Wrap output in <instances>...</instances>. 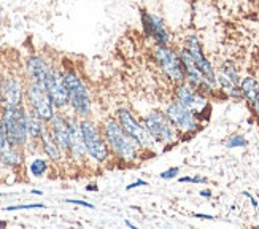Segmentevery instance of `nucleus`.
I'll list each match as a JSON object with an SVG mask.
<instances>
[{
  "label": "nucleus",
  "mask_w": 259,
  "mask_h": 229,
  "mask_svg": "<svg viewBox=\"0 0 259 229\" xmlns=\"http://www.w3.org/2000/svg\"><path fill=\"white\" fill-rule=\"evenodd\" d=\"M100 131H102L104 139L110 148L111 159H115L118 164L134 166L139 164L145 158L139 145L126 134L115 117H107L100 123Z\"/></svg>",
  "instance_id": "obj_1"
},
{
  "label": "nucleus",
  "mask_w": 259,
  "mask_h": 229,
  "mask_svg": "<svg viewBox=\"0 0 259 229\" xmlns=\"http://www.w3.org/2000/svg\"><path fill=\"white\" fill-rule=\"evenodd\" d=\"M64 82L69 94V111L76 118H93V97L83 75L72 64H61Z\"/></svg>",
  "instance_id": "obj_2"
},
{
  "label": "nucleus",
  "mask_w": 259,
  "mask_h": 229,
  "mask_svg": "<svg viewBox=\"0 0 259 229\" xmlns=\"http://www.w3.org/2000/svg\"><path fill=\"white\" fill-rule=\"evenodd\" d=\"M140 120L145 126V129L151 135V139L161 148V151L168 150V148H172L175 143L182 140L180 132L172 124V121L168 120L164 110L159 108L150 110L145 114H142Z\"/></svg>",
  "instance_id": "obj_3"
},
{
  "label": "nucleus",
  "mask_w": 259,
  "mask_h": 229,
  "mask_svg": "<svg viewBox=\"0 0 259 229\" xmlns=\"http://www.w3.org/2000/svg\"><path fill=\"white\" fill-rule=\"evenodd\" d=\"M113 117L119 123V126L126 131V134L131 139L139 145V148L143 151V155H156L157 151H161V148L157 146V143L151 139V135L148 131L145 129V126L142 120L135 114L129 107H118Z\"/></svg>",
  "instance_id": "obj_4"
},
{
  "label": "nucleus",
  "mask_w": 259,
  "mask_h": 229,
  "mask_svg": "<svg viewBox=\"0 0 259 229\" xmlns=\"http://www.w3.org/2000/svg\"><path fill=\"white\" fill-rule=\"evenodd\" d=\"M80 129L86 146L88 161L94 166L108 164L111 161V153L102 135V131H100V124L93 118H84L80 120Z\"/></svg>",
  "instance_id": "obj_5"
},
{
  "label": "nucleus",
  "mask_w": 259,
  "mask_h": 229,
  "mask_svg": "<svg viewBox=\"0 0 259 229\" xmlns=\"http://www.w3.org/2000/svg\"><path fill=\"white\" fill-rule=\"evenodd\" d=\"M26 111V105H4L0 108V120H2L8 142L18 148H22V150L29 142Z\"/></svg>",
  "instance_id": "obj_6"
},
{
  "label": "nucleus",
  "mask_w": 259,
  "mask_h": 229,
  "mask_svg": "<svg viewBox=\"0 0 259 229\" xmlns=\"http://www.w3.org/2000/svg\"><path fill=\"white\" fill-rule=\"evenodd\" d=\"M151 59L157 67V70L172 85L185 82V68L175 47H172V45H153Z\"/></svg>",
  "instance_id": "obj_7"
},
{
  "label": "nucleus",
  "mask_w": 259,
  "mask_h": 229,
  "mask_svg": "<svg viewBox=\"0 0 259 229\" xmlns=\"http://www.w3.org/2000/svg\"><path fill=\"white\" fill-rule=\"evenodd\" d=\"M164 111L168 117V120L172 121V124L177 128V131L180 132V137H182V139L194 137L202 129V126H204L200 123V120L196 117L194 111H191L188 107L180 104V102L175 99L167 102Z\"/></svg>",
  "instance_id": "obj_8"
},
{
  "label": "nucleus",
  "mask_w": 259,
  "mask_h": 229,
  "mask_svg": "<svg viewBox=\"0 0 259 229\" xmlns=\"http://www.w3.org/2000/svg\"><path fill=\"white\" fill-rule=\"evenodd\" d=\"M174 99L178 100L180 104L188 107L191 111L196 113V117L204 124L211 117V102L210 97L199 93L197 89L191 88L188 83H178L174 85Z\"/></svg>",
  "instance_id": "obj_9"
},
{
  "label": "nucleus",
  "mask_w": 259,
  "mask_h": 229,
  "mask_svg": "<svg viewBox=\"0 0 259 229\" xmlns=\"http://www.w3.org/2000/svg\"><path fill=\"white\" fill-rule=\"evenodd\" d=\"M140 22L145 39L151 40L153 45H172L174 33L164 16H161L159 13H154V11L142 10Z\"/></svg>",
  "instance_id": "obj_10"
},
{
  "label": "nucleus",
  "mask_w": 259,
  "mask_h": 229,
  "mask_svg": "<svg viewBox=\"0 0 259 229\" xmlns=\"http://www.w3.org/2000/svg\"><path fill=\"white\" fill-rule=\"evenodd\" d=\"M182 47H185L189 51V54L193 56L197 68L200 70V73L204 75V78L207 80V82H210L213 86H217V68H215V65H213V62L207 57L199 33H196V32L185 33Z\"/></svg>",
  "instance_id": "obj_11"
},
{
  "label": "nucleus",
  "mask_w": 259,
  "mask_h": 229,
  "mask_svg": "<svg viewBox=\"0 0 259 229\" xmlns=\"http://www.w3.org/2000/svg\"><path fill=\"white\" fill-rule=\"evenodd\" d=\"M24 105L30 111L35 113L37 117L47 124L50 123V120L54 117V113H56V108L53 107L45 88L38 86V85H33V83H26Z\"/></svg>",
  "instance_id": "obj_12"
},
{
  "label": "nucleus",
  "mask_w": 259,
  "mask_h": 229,
  "mask_svg": "<svg viewBox=\"0 0 259 229\" xmlns=\"http://www.w3.org/2000/svg\"><path fill=\"white\" fill-rule=\"evenodd\" d=\"M45 91H47V94L56 110L58 111L69 110V94H67L61 64H53L51 72L47 78V83H45Z\"/></svg>",
  "instance_id": "obj_13"
},
{
  "label": "nucleus",
  "mask_w": 259,
  "mask_h": 229,
  "mask_svg": "<svg viewBox=\"0 0 259 229\" xmlns=\"http://www.w3.org/2000/svg\"><path fill=\"white\" fill-rule=\"evenodd\" d=\"M67 121H69V153H67L69 163L76 167H83L89 161H88L86 146L80 129V118H76L73 113L67 110Z\"/></svg>",
  "instance_id": "obj_14"
},
{
  "label": "nucleus",
  "mask_w": 259,
  "mask_h": 229,
  "mask_svg": "<svg viewBox=\"0 0 259 229\" xmlns=\"http://www.w3.org/2000/svg\"><path fill=\"white\" fill-rule=\"evenodd\" d=\"M53 61H50L45 54L30 53L26 56L24 64H22V75H24L26 83H33L45 88L47 78L51 72Z\"/></svg>",
  "instance_id": "obj_15"
},
{
  "label": "nucleus",
  "mask_w": 259,
  "mask_h": 229,
  "mask_svg": "<svg viewBox=\"0 0 259 229\" xmlns=\"http://www.w3.org/2000/svg\"><path fill=\"white\" fill-rule=\"evenodd\" d=\"M0 85L4 89L5 105H24L26 99V80L24 75L16 73L13 70L0 73Z\"/></svg>",
  "instance_id": "obj_16"
},
{
  "label": "nucleus",
  "mask_w": 259,
  "mask_h": 229,
  "mask_svg": "<svg viewBox=\"0 0 259 229\" xmlns=\"http://www.w3.org/2000/svg\"><path fill=\"white\" fill-rule=\"evenodd\" d=\"M48 131L53 135V139L61 146V150L65 155L69 153V121H67V111L56 110L54 117L48 123Z\"/></svg>",
  "instance_id": "obj_17"
},
{
  "label": "nucleus",
  "mask_w": 259,
  "mask_h": 229,
  "mask_svg": "<svg viewBox=\"0 0 259 229\" xmlns=\"http://www.w3.org/2000/svg\"><path fill=\"white\" fill-rule=\"evenodd\" d=\"M38 145H40V151L50 159L51 164H54V166L70 164L69 158H67V155L61 150V146L53 139V135L50 134L48 129L43 132L41 139L38 140Z\"/></svg>",
  "instance_id": "obj_18"
},
{
  "label": "nucleus",
  "mask_w": 259,
  "mask_h": 229,
  "mask_svg": "<svg viewBox=\"0 0 259 229\" xmlns=\"http://www.w3.org/2000/svg\"><path fill=\"white\" fill-rule=\"evenodd\" d=\"M51 167H53L51 161L43 153H35V155L26 156L24 170H26L27 177H30V178H43V177H47L50 174Z\"/></svg>",
  "instance_id": "obj_19"
},
{
  "label": "nucleus",
  "mask_w": 259,
  "mask_h": 229,
  "mask_svg": "<svg viewBox=\"0 0 259 229\" xmlns=\"http://www.w3.org/2000/svg\"><path fill=\"white\" fill-rule=\"evenodd\" d=\"M26 163V153L22 148L15 145H8L4 151H0V167H4L11 172H19L24 169Z\"/></svg>",
  "instance_id": "obj_20"
},
{
  "label": "nucleus",
  "mask_w": 259,
  "mask_h": 229,
  "mask_svg": "<svg viewBox=\"0 0 259 229\" xmlns=\"http://www.w3.org/2000/svg\"><path fill=\"white\" fill-rule=\"evenodd\" d=\"M27 108V107H26ZM26 124H27V134H29V140H35L38 142L41 139L43 132L48 129V124L41 121L35 113L30 111L27 108L26 111Z\"/></svg>",
  "instance_id": "obj_21"
},
{
  "label": "nucleus",
  "mask_w": 259,
  "mask_h": 229,
  "mask_svg": "<svg viewBox=\"0 0 259 229\" xmlns=\"http://www.w3.org/2000/svg\"><path fill=\"white\" fill-rule=\"evenodd\" d=\"M239 86L242 89L243 100L251 107L256 102V99L259 97V82L251 75H245V77L240 78Z\"/></svg>",
  "instance_id": "obj_22"
},
{
  "label": "nucleus",
  "mask_w": 259,
  "mask_h": 229,
  "mask_svg": "<svg viewBox=\"0 0 259 229\" xmlns=\"http://www.w3.org/2000/svg\"><path fill=\"white\" fill-rule=\"evenodd\" d=\"M218 73H221V75H224V77H228L232 83H235V85H239L240 83V78H242V75H240V70H239V65L235 64L232 59H226V61H223L221 64H220V67H218V70H217Z\"/></svg>",
  "instance_id": "obj_23"
},
{
  "label": "nucleus",
  "mask_w": 259,
  "mask_h": 229,
  "mask_svg": "<svg viewBox=\"0 0 259 229\" xmlns=\"http://www.w3.org/2000/svg\"><path fill=\"white\" fill-rule=\"evenodd\" d=\"M248 143L250 142L246 140V137L242 134H232L228 137L226 140H224V146L229 148V150H234V148H246Z\"/></svg>",
  "instance_id": "obj_24"
},
{
  "label": "nucleus",
  "mask_w": 259,
  "mask_h": 229,
  "mask_svg": "<svg viewBox=\"0 0 259 229\" xmlns=\"http://www.w3.org/2000/svg\"><path fill=\"white\" fill-rule=\"evenodd\" d=\"M47 209V205L41 202H33V204H15V205H7L4 207L5 212H19V210H40Z\"/></svg>",
  "instance_id": "obj_25"
},
{
  "label": "nucleus",
  "mask_w": 259,
  "mask_h": 229,
  "mask_svg": "<svg viewBox=\"0 0 259 229\" xmlns=\"http://www.w3.org/2000/svg\"><path fill=\"white\" fill-rule=\"evenodd\" d=\"M180 183H191V185H205V183H208V178L207 177H200V175H185V177H180L178 178Z\"/></svg>",
  "instance_id": "obj_26"
},
{
  "label": "nucleus",
  "mask_w": 259,
  "mask_h": 229,
  "mask_svg": "<svg viewBox=\"0 0 259 229\" xmlns=\"http://www.w3.org/2000/svg\"><path fill=\"white\" fill-rule=\"evenodd\" d=\"M178 175H180V167H178V166H172V167H168V169L162 170L161 174H159V178L168 181V180L178 178Z\"/></svg>",
  "instance_id": "obj_27"
},
{
  "label": "nucleus",
  "mask_w": 259,
  "mask_h": 229,
  "mask_svg": "<svg viewBox=\"0 0 259 229\" xmlns=\"http://www.w3.org/2000/svg\"><path fill=\"white\" fill-rule=\"evenodd\" d=\"M65 202L72 205H78V207H84V209H94V204L83 201V199H65Z\"/></svg>",
  "instance_id": "obj_28"
},
{
  "label": "nucleus",
  "mask_w": 259,
  "mask_h": 229,
  "mask_svg": "<svg viewBox=\"0 0 259 229\" xmlns=\"http://www.w3.org/2000/svg\"><path fill=\"white\" fill-rule=\"evenodd\" d=\"M142 186H148V181H145V180H142V178H137L135 181L129 183V185L126 186V189H127V191H132V189H135V188H142Z\"/></svg>",
  "instance_id": "obj_29"
},
{
  "label": "nucleus",
  "mask_w": 259,
  "mask_h": 229,
  "mask_svg": "<svg viewBox=\"0 0 259 229\" xmlns=\"http://www.w3.org/2000/svg\"><path fill=\"white\" fill-rule=\"evenodd\" d=\"M243 196H245V198H248V199H250V202H251V207H253V209H256V210L259 212V202H257V199L253 196V194H251V193H248V191H243Z\"/></svg>",
  "instance_id": "obj_30"
},
{
  "label": "nucleus",
  "mask_w": 259,
  "mask_h": 229,
  "mask_svg": "<svg viewBox=\"0 0 259 229\" xmlns=\"http://www.w3.org/2000/svg\"><path fill=\"white\" fill-rule=\"evenodd\" d=\"M250 108H251V111H253V114H254L256 124H257V128H259V97L256 99V102H254V104H253Z\"/></svg>",
  "instance_id": "obj_31"
},
{
  "label": "nucleus",
  "mask_w": 259,
  "mask_h": 229,
  "mask_svg": "<svg viewBox=\"0 0 259 229\" xmlns=\"http://www.w3.org/2000/svg\"><path fill=\"white\" fill-rule=\"evenodd\" d=\"M193 216L194 218H199V220H210V221L215 220V216L208 215V213H193Z\"/></svg>",
  "instance_id": "obj_32"
},
{
  "label": "nucleus",
  "mask_w": 259,
  "mask_h": 229,
  "mask_svg": "<svg viewBox=\"0 0 259 229\" xmlns=\"http://www.w3.org/2000/svg\"><path fill=\"white\" fill-rule=\"evenodd\" d=\"M199 196H200V198H205V199H210V198L213 196V193H211V189H202V191L199 193Z\"/></svg>",
  "instance_id": "obj_33"
},
{
  "label": "nucleus",
  "mask_w": 259,
  "mask_h": 229,
  "mask_svg": "<svg viewBox=\"0 0 259 229\" xmlns=\"http://www.w3.org/2000/svg\"><path fill=\"white\" fill-rule=\"evenodd\" d=\"M84 189L86 191H99V186H97V183H88V185L84 186Z\"/></svg>",
  "instance_id": "obj_34"
},
{
  "label": "nucleus",
  "mask_w": 259,
  "mask_h": 229,
  "mask_svg": "<svg viewBox=\"0 0 259 229\" xmlns=\"http://www.w3.org/2000/svg\"><path fill=\"white\" fill-rule=\"evenodd\" d=\"M5 105V97H4V89H2V85H0V108Z\"/></svg>",
  "instance_id": "obj_35"
},
{
  "label": "nucleus",
  "mask_w": 259,
  "mask_h": 229,
  "mask_svg": "<svg viewBox=\"0 0 259 229\" xmlns=\"http://www.w3.org/2000/svg\"><path fill=\"white\" fill-rule=\"evenodd\" d=\"M124 226H127V227H132V229H137V224L132 223V221H129V220H124Z\"/></svg>",
  "instance_id": "obj_36"
},
{
  "label": "nucleus",
  "mask_w": 259,
  "mask_h": 229,
  "mask_svg": "<svg viewBox=\"0 0 259 229\" xmlns=\"http://www.w3.org/2000/svg\"><path fill=\"white\" fill-rule=\"evenodd\" d=\"M30 193L35 194V196H43V191H40V189H32Z\"/></svg>",
  "instance_id": "obj_37"
},
{
  "label": "nucleus",
  "mask_w": 259,
  "mask_h": 229,
  "mask_svg": "<svg viewBox=\"0 0 259 229\" xmlns=\"http://www.w3.org/2000/svg\"><path fill=\"white\" fill-rule=\"evenodd\" d=\"M4 196H5V194H4V193H0V198H4Z\"/></svg>",
  "instance_id": "obj_38"
},
{
  "label": "nucleus",
  "mask_w": 259,
  "mask_h": 229,
  "mask_svg": "<svg viewBox=\"0 0 259 229\" xmlns=\"http://www.w3.org/2000/svg\"><path fill=\"white\" fill-rule=\"evenodd\" d=\"M189 2H197V0H189Z\"/></svg>",
  "instance_id": "obj_39"
}]
</instances>
